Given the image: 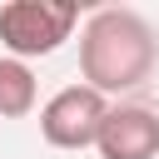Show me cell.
I'll list each match as a JSON object with an SVG mask.
<instances>
[{
	"instance_id": "5",
	"label": "cell",
	"mask_w": 159,
	"mask_h": 159,
	"mask_svg": "<svg viewBox=\"0 0 159 159\" xmlns=\"http://www.w3.org/2000/svg\"><path fill=\"white\" fill-rule=\"evenodd\" d=\"M35 109V75L25 60H0V119H20Z\"/></svg>"
},
{
	"instance_id": "2",
	"label": "cell",
	"mask_w": 159,
	"mask_h": 159,
	"mask_svg": "<svg viewBox=\"0 0 159 159\" xmlns=\"http://www.w3.org/2000/svg\"><path fill=\"white\" fill-rule=\"evenodd\" d=\"M75 25H80V5H70V0H10V5H0V45L10 50V60L55 55Z\"/></svg>"
},
{
	"instance_id": "4",
	"label": "cell",
	"mask_w": 159,
	"mask_h": 159,
	"mask_svg": "<svg viewBox=\"0 0 159 159\" xmlns=\"http://www.w3.org/2000/svg\"><path fill=\"white\" fill-rule=\"evenodd\" d=\"M94 149H99V159H154L159 154V114L144 109V104L109 109Z\"/></svg>"
},
{
	"instance_id": "1",
	"label": "cell",
	"mask_w": 159,
	"mask_h": 159,
	"mask_svg": "<svg viewBox=\"0 0 159 159\" xmlns=\"http://www.w3.org/2000/svg\"><path fill=\"white\" fill-rule=\"evenodd\" d=\"M154 60H159V40L139 10L109 5V10L89 15V25L80 35V75L94 94L139 89L154 75Z\"/></svg>"
},
{
	"instance_id": "3",
	"label": "cell",
	"mask_w": 159,
	"mask_h": 159,
	"mask_svg": "<svg viewBox=\"0 0 159 159\" xmlns=\"http://www.w3.org/2000/svg\"><path fill=\"white\" fill-rule=\"evenodd\" d=\"M104 114H109L104 94H94L89 84H65L60 94L45 99V109H40V134H45V144H55V149H89V144L99 139Z\"/></svg>"
}]
</instances>
